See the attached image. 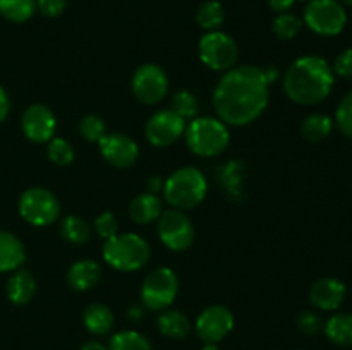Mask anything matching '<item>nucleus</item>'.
I'll use <instances>...</instances> for the list:
<instances>
[{"label":"nucleus","mask_w":352,"mask_h":350,"mask_svg":"<svg viewBox=\"0 0 352 350\" xmlns=\"http://www.w3.org/2000/svg\"><path fill=\"white\" fill-rule=\"evenodd\" d=\"M148 187H150L151 192L155 194V192H158L162 187H164V182H162V178L153 177V178H150V180H148Z\"/></svg>","instance_id":"43"},{"label":"nucleus","mask_w":352,"mask_h":350,"mask_svg":"<svg viewBox=\"0 0 352 350\" xmlns=\"http://www.w3.org/2000/svg\"><path fill=\"white\" fill-rule=\"evenodd\" d=\"M261 71H263V75L265 79H267L268 84H270V82H275L278 79V69L267 67V69H261Z\"/></svg>","instance_id":"41"},{"label":"nucleus","mask_w":352,"mask_h":350,"mask_svg":"<svg viewBox=\"0 0 352 350\" xmlns=\"http://www.w3.org/2000/svg\"><path fill=\"white\" fill-rule=\"evenodd\" d=\"M203 350H217V343H205Z\"/></svg>","instance_id":"45"},{"label":"nucleus","mask_w":352,"mask_h":350,"mask_svg":"<svg viewBox=\"0 0 352 350\" xmlns=\"http://www.w3.org/2000/svg\"><path fill=\"white\" fill-rule=\"evenodd\" d=\"M196 21H198L199 26L203 30L217 31L226 21V10H223L222 3L217 2V0H208V2L201 3L196 14Z\"/></svg>","instance_id":"28"},{"label":"nucleus","mask_w":352,"mask_h":350,"mask_svg":"<svg viewBox=\"0 0 352 350\" xmlns=\"http://www.w3.org/2000/svg\"><path fill=\"white\" fill-rule=\"evenodd\" d=\"M141 316H143V312H141L140 307H131L129 309V318L134 319V321H138V319H140Z\"/></svg>","instance_id":"44"},{"label":"nucleus","mask_w":352,"mask_h":350,"mask_svg":"<svg viewBox=\"0 0 352 350\" xmlns=\"http://www.w3.org/2000/svg\"><path fill=\"white\" fill-rule=\"evenodd\" d=\"M26 259V250L14 233L0 232V271H16Z\"/></svg>","instance_id":"19"},{"label":"nucleus","mask_w":352,"mask_h":350,"mask_svg":"<svg viewBox=\"0 0 352 350\" xmlns=\"http://www.w3.org/2000/svg\"><path fill=\"white\" fill-rule=\"evenodd\" d=\"M243 175L244 167L237 160L229 161V163L222 165L217 170V178H219L220 187L226 192L227 198L232 199V201H243L244 199Z\"/></svg>","instance_id":"17"},{"label":"nucleus","mask_w":352,"mask_h":350,"mask_svg":"<svg viewBox=\"0 0 352 350\" xmlns=\"http://www.w3.org/2000/svg\"><path fill=\"white\" fill-rule=\"evenodd\" d=\"M34 292H36V281L26 270H16L7 281V297L16 305L28 304L33 299Z\"/></svg>","instance_id":"20"},{"label":"nucleus","mask_w":352,"mask_h":350,"mask_svg":"<svg viewBox=\"0 0 352 350\" xmlns=\"http://www.w3.org/2000/svg\"><path fill=\"white\" fill-rule=\"evenodd\" d=\"M98 144L102 156L117 168H127L134 165V161L138 160V154H140L138 144L126 134H105L98 141Z\"/></svg>","instance_id":"15"},{"label":"nucleus","mask_w":352,"mask_h":350,"mask_svg":"<svg viewBox=\"0 0 352 350\" xmlns=\"http://www.w3.org/2000/svg\"><path fill=\"white\" fill-rule=\"evenodd\" d=\"M19 213L34 226H47L60 215V202L48 189L31 187L19 199Z\"/></svg>","instance_id":"7"},{"label":"nucleus","mask_w":352,"mask_h":350,"mask_svg":"<svg viewBox=\"0 0 352 350\" xmlns=\"http://www.w3.org/2000/svg\"><path fill=\"white\" fill-rule=\"evenodd\" d=\"M339 2L346 3V5H352V0H339Z\"/></svg>","instance_id":"46"},{"label":"nucleus","mask_w":352,"mask_h":350,"mask_svg":"<svg viewBox=\"0 0 352 350\" xmlns=\"http://www.w3.org/2000/svg\"><path fill=\"white\" fill-rule=\"evenodd\" d=\"M48 160L52 163L58 165V167H65V165H71L74 160V150H72L71 143H67L62 137H54L50 139L47 148Z\"/></svg>","instance_id":"32"},{"label":"nucleus","mask_w":352,"mask_h":350,"mask_svg":"<svg viewBox=\"0 0 352 350\" xmlns=\"http://www.w3.org/2000/svg\"><path fill=\"white\" fill-rule=\"evenodd\" d=\"M103 257L116 270L136 271L148 263L150 247L146 240L136 233H117L105 240Z\"/></svg>","instance_id":"5"},{"label":"nucleus","mask_w":352,"mask_h":350,"mask_svg":"<svg viewBox=\"0 0 352 350\" xmlns=\"http://www.w3.org/2000/svg\"><path fill=\"white\" fill-rule=\"evenodd\" d=\"M172 110L184 120L195 119L198 113V100L188 89H181L172 96Z\"/></svg>","instance_id":"30"},{"label":"nucleus","mask_w":352,"mask_h":350,"mask_svg":"<svg viewBox=\"0 0 352 350\" xmlns=\"http://www.w3.org/2000/svg\"><path fill=\"white\" fill-rule=\"evenodd\" d=\"M117 229H119L117 220L110 211L102 213V215L95 220V230L98 232V235L103 237L105 240L110 239V237L117 235Z\"/></svg>","instance_id":"36"},{"label":"nucleus","mask_w":352,"mask_h":350,"mask_svg":"<svg viewBox=\"0 0 352 350\" xmlns=\"http://www.w3.org/2000/svg\"><path fill=\"white\" fill-rule=\"evenodd\" d=\"M109 350H151V345L141 333L129 329L113 335Z\"/></svg>","instance_id":"29"},{"label":"nucleus","mask_w":352,"mask_h":350,"mask_svg":"<svg viewBox=\"0 0 352 350\" xmlns=\"http://www.w3.org/2000/svg\"><path fill=\"white\" fill-rule=\"evenodd\" d=\"M100 277H102V268L98 266V263L89 259H82L69 268L67 281L74 290L86 292L98 283Z\"/></svg>","instance_id":"18"},{"label":"nucleus","mask_w":352,"mask_h":350,"mask_svg":"<svg viewBox=\"0 0 352 350\" xmlns=\"http://www.w3.org/2000/svg\"><path fill=\"white\" fill-rule=\"evenodd\" d=\"M36 7L47 17H57L64 12L65 0H38Z\"/></svg>","instance_id":"38"},{"label":"nucleus","mask_w":352,"mask_h":350,"mask_svg":"<svg viewBox=\"0 0 352 350\" xmlns=\"http://www.w3.org/2000/svg\"><path fill=\"white\" fill-rule=\"evenodd\" d=\"M305 23L316 34L336 36L346 27L347 14L339 0H309L305 9Z\"/></svg>","instance_id":"6"},{"label":"nucleus","mask_w":352,"mask_h":350,"mask_svg":"<svg viewBox=\"0 0 352 350\" xmlns=\"http://www.w3.org/2000/svg\"><path fill=\"white\" fill-rule=\"evenodd\" d=\"M333 129V122L325 113H311L301 124V132L311 143H320L327 139Z\"/></svg>","instance_id":"25"},{"label":"nucleus","mask_w":352,"mask_h":350,"mask_svg":"<svg viewBox=\"0 0 352 350\" xmlns=\"http://www.w3.org/2000/svg\"><path fill=\"white\" fill-rule=\"evenodd\" d=\"M86 329L93 335H107L113 326V314L105 304H89L82 314Z\"/></svg>","instance_id":"22"},{"label":"nucleus","mask_w":352,"mask_h":350,"mask_svg":"<svg viewBox=\"0 0 352 350\" xmlns=\"http://www.w3.org/2000/svg\"><path fill=\"white\" fill-rule=\"evenodd\" d=\"M302 27V21L294 14H278L274 21V33L277 34L280 40H292L299 34Z\"/></svg>","instance_id":"31"},{"label":"nucleus","mask_w":352,"mask_h":350,"mask_svg":"<svg viewBox=\"0 0 352 350\" xmlns=\"http://www.w3.org/2000/svg\"><path fill=\"white\" fill-rule=\"evenodd\" d=\"M81 350H109V349H107V347L103 345V343L91 340V342H86L85 345L81 347Z\"/></svg>","instance_id":"42"},{"label":"nucleus","mask_w":352,"mask_h":350,"mask_svg":"<svg viewBox=\"0 0 352 350\" xmlns=\"http://www.w3.org/2000/svg\"><path fill=\"white\" fill-rule=\"evenodd\" d=\"M296 3V0H268V5L278 14H284Z\"/></svg>","instance_id":"40"},{"label":"nucleus","mask_w":352,"mask_h":350,"mask_svg":"<svg viewBox=\"0 0 352 350\" xmlns=\"http://www.w3.org/2000/svg\"><path fill=\"white\" fill-rule=\"evenodd\" d=\"M129 215L140 225H146V223L155 222L162 215L160 198L157 194H153V192L140 194L129 205Z\"/></svg>","instance_id":"21"},{"label":"nucleus","mask_w":352,"mask_h":350,"mask_svg":"<svg viewBox=\"0 0 352 350\" xmlns=\"http://www.w3.org/2000/svg\"><path fill=\"white\" fill-rule=\"evenodd\" d=\"M333 88V71L325 58L306 55L289 65L284 89L298 105H316L330 95Z\"/></svg>","instance_id":"2"},{"label":"nucleus","mask_w":352,"mask_h":350,"mask_svg":"<svg viewBox=\"0 0 352 350\" xmlns=\"http://www.w3.org/2000/svg\"><path fill=\"white\" fill-rule=\"evenodd\" d=\"M9 110H10V102H9V96H7L6 89L0 86V122L7 119L9 115Z\"/></svg>","instance_id":"39"},{"label":"nucleus","mask_w":352,"mask_h":350,"mask_svg":"<svg viewBox=\"0 0 352 350\" xmlns=\"http://www.w3.org/2000/svg\"><path fill=\"white\" fill-rule=\"evenodd\" d=\"M60 232L65 240L76 244V246H81V244L88 242L89 237H91V226L88 225V222L79 218V216L69 215L62 220Z\"/></svg>","instance_id":"27"},{"label":"nucleus","mask_w":352,"mask_h":350,"mask_svg":"<svg viewBox=\"0 0 352 350\" xmlns=\"http://www.w3.org/2000/svg\"><path fill=\"white\" fill-rule=\"evenodd\" d=\"M186 143L189 150L198 156H219L229 146L230 134L227 124L213 117H198L192 119L186 127Z\"/></svg>","instance_id":"4"},{"label":"nucleus","mask_w":352,"mask_h":350,"mask_svg":"<svg viewBox=\"0 0 352 350\" xmlns=\"http://www.w3.org/2000/svg\"><path fill=\"white\" fill-rule=\"evenodd\" d=\"M36 10V0H0V16L10 23H26Z\"/></svg>","instance_id":"26"},{"label":"nucleus","mask_w":352,"mask_h":350,"mask_svg":"<svg viewBox=\"0 0 352 350\" xmlns=\"http://www.w3.org/2000/svg\"><path fill=\"white\" fill-rule=\"evenodd\" d=\"M336 122L340 132L352 139V91L340 100L336 113Z\"/></svg>","instance_id":"34"},{"label":"nucleus","mask_w":352,"mask_h":350,"mask_svg":"<svg viewBox=\"0 0 352 350\" xmlns=\"http://www.w3.org/2000/svg\"><path fill=\"white\" fill-rule=\"evenodd\" d=\"M186 132V120L174 110L157 112L146 124V137L153 146L165 148L174 144Z\"/></svg>","instance_id":"13"},{"label":"nucleus","mask_w":352,"mask_h":350,"mask_svg":"<svg viewBox=\"0 0 352 350\" xmlns=\"http://www.w3.org/2000/svg\"><path fill=\"white\" fill-rule=\"evenodd\" d=\"M179 290V280L170 268H157L144 278L141 288L143 304L151 311H165L174 302Z\"/></svg>","instance_id":"9"},{"label":"nucleus","mask_w":352,"mask_h":350,"mask_svg":"<svg viewBox=\"0 0 352 350\" xmlns=\"http://www.w3.org/2000/svg\"><path fill=\"white\" fill-rule=\"evenodd\" d=\"M158 235L168 249L181 253L192 244L195 229H192L191 220L184 213L179 209H168L162 213L158 220Z\"/></svg>","instance_id":"11"},{"label":"nucleus","mask_w":352,"mask_h":350,"mask_svg":"<svg viewBox=\"0 0 352 350\" xmlns=\"http://www.w3.org/2000/svg\"><path fill=\"white\" fill-rule=\"evenodd\" d=\"M234 316L223 305H210L196 319V333L205 343H219L232 331Z\"/></svg>","instance_id":"12"},{"label":"nucleus","mask_w":352,"mask_h":350,"mask_svg":"<svg viewBox=\"0 0 352 350\" xmlns=\"http://www.w3.org/2000/svg\"><path fill=\"white\" fill-rule=\"evenodd\" d=\"M158 329L168 338H184L191 329V323L181 311H164L158 316Z\"/></svg>","instance_id":"24"},{"label":"nucleus","mask_w":352,"mask_h":350,"mask_svg":"<svg viewBox=\"0 0 352 350\" xmlns=\"http://www.w3.org/2000/svg\"><path fill=\"white\" fill-rule=\"evenodd\" d=\"M208 182L195 167H182L164 182V194L168 205L179 209L196 208L205 199Z\"/></svg>","instance_id":"3"},{"label":"nucleus","mask_w":352,"mask_h":350,"mask_svg":"<svg viewBox=\"0 0 352 350\" xmlns=\"http://www.w3.org/2000/svg\"><path fill=\"white\" fill-rule=\"evenodd\" d=\"M325 333L332 343L339 347H352V314L342 312L333 314L327 321Z\"/></svg>","instance_id":"23"},{"label":"nucleus","mask_w":352,"mask_h":350,"mask_svg":"<svg viewBox=\"0 0 352 350\" xmlns=\"http://www.w3.org/2000/svg\"><path fill=\"white\" fill-rule=\"evenodd\" d=\"M79 130H81V136L89 143H98L107 134L105 122L98 115H86L79 124Z\"/></svg>","instance_id":"33"},{"label":"nucleus","mask_w":352,"mask_h":350,"mask_svg":"<svg viewBox=\"0 0 352 350\" xmlns=\"http://www.w3.org/2000/svg\"><path fill=\"white\" fill-rule=\"evenodd\" d=\"M168 91L167 74L157 64H143L133 75V93L144 105L162 102Z\"/></svg>","instance_id":"10"},{"label":"nucleus","mask_w":352,"mask_h":350,"mask_svg":"<svg viewBox=\"0 0 352 350\" xmlns=\"http://www.w3.org/2000/svg\"><path fill=\"white\" fill-rule=\"evenodd\" d=\"M268 105V82L254 65H239L227 71L213 93V106L223 124L248 126Z\"/></svg>","instance_id":"1"},{"label":"nucleus","mask_w":352,"mask_h":350,"mask_svg":"<svg viewBox=\"0 0 352 350\" xmlns=\"http://www.w3.org/2000/svg\"><path fill=\"white\" fill-rule=\"evenodd\" d=\"M346 299V285L337 278H322L309 290V301L322 311H336Z\"/></svg>","instance_id":"16"},{"label":"nucleus","mask_w":352,"mask_h":350,"mask_svg":"<svg viewBox=\"0 0 352 350\" xmlns=\"http://www.w3.org/2000/svg\"><path fill=\"white\" fill-rule=\"evenodd\" d=\"M332 71L337 75H340V78H352V48L344 50L336 58V64H333Z\"/></svg>","instance_id":"37"},{"label":"nucleus","mask_w":352,"mask_h":350,"mask_svg":"<svg viewBox=\"0 0 352 350\" xmlns=\"http://www.w3.org/2000/svg\"><path fill=\"white\" fill-rule=\"evenodd\" d=\"M21 126H23L24 136L30 141L47 143V141L54 139L57 120H55V115L48 106L36 103V105L28 106L23 120H21Z\"/></svg>","instance_id":"14"},{"label":"nucleus","mask_w":352,"mask_h":350,"mask_svg":"<svg viewBox=\"0 0 352 350\" xmlns=\"http://www.w3.org/2000/svg\"><path fill=\"white\" fill-rule=\"evenodd\" d=\"M199 58L212 71H230L237 62V45L222 31H210L199 40Z\"/></svg>","instance_id":"8"},{"label":"nucleus","mask_w":352,"mask_h":350,"mask_svg":"<svg viewBox=\"0 0 352 350\" xmlns=\"http://www.w3.org/2000/svg\"><path fill=\"white\" fill-rule=\"evenodd\" d=\"M298 326L302 333H306V335H316V333L323 328V321L316 312L302 311L301 314L298 316Z\"/></svg>","instance_id":"35"}]
</instances>
